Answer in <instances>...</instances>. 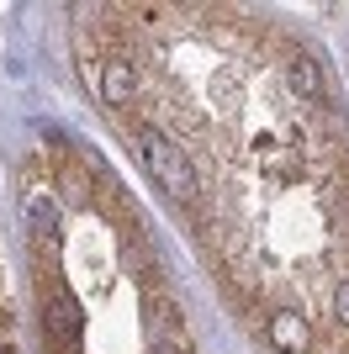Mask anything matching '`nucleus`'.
I'll list each match as a JSON object with an SVG mask.
<instances>
[{
  "instance_id": "20e7f679",
  "label": "nucleus",
  "mask_w": 349,
  "mask_h": 354,
  "mask_svg": "<svg viewBox=\"0 0 349 354\" xmlns=\"http://www.w3.org/2000/svg\"><path fill=\"white\" fill-rule=\"evenodd\" d=\"M265 339L276 344L280 354H307V344H312V328H307V317L302 312H276L270 323H265Z\"/></svg>"
},
{
  "instance_id": "423d86ee",
  "label": "nucleus",
  "mask_w": 349,
  "mask_h": 354,
  "mask_svg": "<svg viewBox=\"0 0 349 354\" xmlns=\"http://www.w3.org/2000/svg\"><path fill=\"white\" fill-rule=\"evenodd\" d=\"M132 90H138L132 64H127V59H106V64H101V101H106V106H127Z\"/></svg>"
},
{
  "instance_id": "f03ea898",
  "label": "nucleus",
  "mask_w": 349,
  "mask_h": 354,
  "mask_svg": "<svg viewBox=\"0 0 349 354\" xmlns=\"http://www.w3.org/2000/svg\"><path fill=\"white\" fill-rule=\"evenodd\" d=\"M37 296H43V339L53 344L58 354H80V333H85V312L74 301V291L48 270L37 281Z\"/></svg>"
},
{
  "instance_id": "6e6552de",
  "label": "nucleus",
  "mask_w": 349,
  "mask_h": 354,
  "mask_svg": "<svg viewBox=\"0 0 349 354\" xmlns=\"http://www.w3.org/2000/svg\"><path fill=\"white\" fill-rule=\"evenodd\" d=\"M328 307H334V317H339V323H349V281H339V286H334Z\"/></svg>"
},
{
  "instance_id": "f257e3e1",
  "label": "nucleus",
  "mask_w": 349,
  "mask_h": 354,
  "mask_svg": "<svg viewBox=\"0 0 349 354\" xmlns=\"http://www.w3.org/2000/svg\"><path fill=\"white\" fill-rule=\"evenodd\" d=\"M138 148H143L148 175L159 180V185L174 196V201H180V207H196V196H202V180H196V169H190L186 148L174 143V138H164L159 127H138Z\"/></svg>"
},
{
  "instance_id": "1a4fd4ad",
  "label": "nucleus",
  "mask_w": 349,
  "mask_h": 354,
  "mask_svg": "<svg viewBox=\"0 0 349 354\" xmlns=\"http://www.w3.org/2000/svg\"><path fill=\"white\" fill-rule=\"evenodd\" d=\"M0 344H11V317L0 312Z\"/></svg>"
},
{
  "instance_id": "9d476101",
  "label": "nucleus",
  "mask_w": 349,
  "mask_h": 354,
  "mask_svg": "<svg viewBox=\"0 0 349 354\" xmlns=\"http://www.w3.org/2000/svg\"><path fill=\"white\" fill-rule=\"evenodd\" d=\"M0 354H16V349H11V344H0Z\"/></svg>"
},
{
  "instance_id": "7ed1b4c3",
  "label": "nucleus",
  "mask_w": 349,
  "mask_h": 354,
  "mask_svg": "<svg viewBox=\"0 0 349 354\" xmlns=\"http://www.w3.org/2000/svg\"><path fill=\"white\" fill-rule=\"evenodd\" d=\"M143 333H148V354H190V333L170 296H148L143 301Z\"/></svg>"
},
{
  "instance_id": "39448f33",
  "label": "nucleus",
  "mask_w": 349,
  "mask_h": 354,
  "mask_svg": "<svg viewBox=\"0 0 349 354\" xmlns=\"http://www.w3.org/2000/svg\"><path fill=\"white\" fill-rule=\"evenodd\" d=\"M286 85H291V95H302L307 106H328V85H323L318 64L307 59V53H296V59L286 64Z\"/></svg>"
},
{
  "instance_id": "0eeeda50",
  "label": "nucleus",
  "mask_w": 349,
  "mask_h": 354,
  "mask_svg": "<svg viewBox=\"0 0 349 354\" xmlns=\"http://www.w3.org/2000/svg\"><path fill=\"white\" fill-rule=\"evenodd\" d=\"M21 207H27V222H32V233H53V196H48V185H27V196H21Z\"/></svg>"
}]
</instances>
